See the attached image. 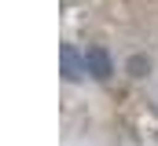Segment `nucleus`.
<instances>
[{"mask_svg": "<svg viewBox=\"0 0 158 146\" xmlns=\"http://www.w3.org/2000/svg\"><path fill=\"white\" fill-rule=\"evenodd\" d=\"M129 77H151V55H129Z\"/></svg>", "mask_w": 158, "mask_h": 146, "instance_id": "7ed1b4c3", "label": "nucleus"}, {"mask_svg": "<svg viewBox=\"0 0 158 146\" xmlns=\"http://www.w3.org/2000/svg\"><path fill=\"white\" fill-rule=\"evenodd\" d=\"M85 66H88V77H96V80H107V77L114 73L110 51H107V48H99V44H92V48L85 51Z\"/></svg>", "mask_w": 158, "mask_h": 146, "instance_id": "f257e3e1", "label": "nucleus"}, {"mask_svg": "<svg viewBox=\"0 0 158 146\" xmlns=\"http://www.w3.org/2000/svg\"><path fill=\"white\" fill-rule=\"evenodd\" d=\"M59 66H63V77H66V80H81V77L88 73L85 55H81L74 44H63V48H59Z\"/></svg>", "mask_w": 158, "mask_h": 146, "instance_id": "f03ea898", "label": "nucleus"}]
</instances>
